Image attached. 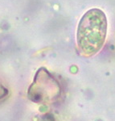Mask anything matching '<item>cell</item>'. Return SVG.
I'll list each match as a JSON object with an SVG mask.
<instances>
[{"label": "cell", "mask_w": 115, "mask_h": 121, "mask_svg": "<svg viewBox=\"0 0 115 121\" xmlns=\"http://www.w3.org/2000/svg\"><path fill=\"white\" fill-rule=\"evenodd\" d=\"M107 19L101 10L90 9L83 15L77 28V45L85 56L95 55L106 40Z\"/></svg>", "instance_id": "cell-1"}, {"label": "cell", "mask_w": 115, "mask_h": 121, "mask_svg": "<svg viewBox=\"0 0 115 121\" xmlns=\"http://www.w3.org/2000/svg\"><path fill=\"white\" fill-rule=\"evenodd\" d=\"M38 121H56L55 118L50 114L44 115L38 120Z\"/></svg>", "instance_id": "cell-2"}]
</instances>
